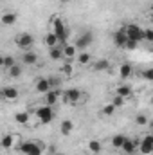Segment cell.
Instances as JSON below:
<instances>
[{"label":"cell","mask_w":153,"mask_h":155,"mask_svg":"<svg viewBox=\"0 0 153 155\" xmlns=\"http://www.w3.org/2000/svg\"><path fill=\"white\" fill-rule=\"evenodd\" d=\"M18 152L22 155H43L45 146L38 141H25L18 146Z\"/></svg>","instance_id":"obj_1"},{"label":"cell","mask_w":153,"mask_h":155,"mask_svg":"<svg viewBox=\"0 0 153 155\" xmlns=\"http://www.w3.org/2000/svg\"><path fill=\"white\" fill-rule=\"evenodd\" d=\"M50 25H52V33H56V35H58V38H60L61 43L69 38V29H67V25H65L63 18H60V16H52Z\"/></svg>","instance_id":"obj_2"},{"label":"cell","mask_w":153,"mask_h":155,"mask_svg":"<svg viewBox=\"0 0 153 155\" xmlns=\"http://www.w3.org/2000/svg\"><path fill=\"white\" fill-rule=\"evenodd\" d=\"M15 45L18 49H24V51H31L33 45H34V35H31V33H18L15 36Z\"/></svg>","instance_id":"obj_3"},{"label":"cell","mask_w":153,"mask_h":155,"mask_svg":"<svg viewBox=\"0 0 153 155\" xmlns=\"http://www.w3.org/2000/svg\"><path fill=\"white\" fill-rule=\"evenodd\" d=\"M54 108L50 107V105H41V107H38V110H36V117L40 119V123L41 124H49V123H52L54 121Z\"/></svg>","instance_id":"obj_4"},{"label":"cell","mask_w":153,"mask_h":155,"mask_svg":"<svg viewBox=\"0 0 153 155\" xmlns=\"http://www.w3.org/2000/svg\"><path fill=\"white\" fill-rule=\"evenodd\" d=\"M92 43H94V35H92V33H83V35H77L76 40H74V45L79 49V52L86 51Z\"/></svg>","instance_id":"obj_5"},{"label":"cell","mask_w":153,"mask_h":155,"mask_svg":"<svg viewBox=\"0 0 153 155\" xmlns=\"http://www.w3.org/2000/svg\"><path fill=\"white\" fill-rule=\"evenodd\" d=\"M124 31H126V35H128V38H130V40L144 41V29H142V27H139L137 24H128V25L124 27Z\"/></svg>","instance_id":"obj_6"},{"label":"cell","mask_w":153,"mask_h":155,"mask_svg":"<svg viewBox=\"0 0 153 155\" xmlns=\"http://www.w3.org/2000/svg\"><path fill=\"white\" fill-rule=\"evenodd\" d=\"M63 96H65V101L69 105H72V107H76L83 101V92L79 88H69V90H65Z\"/></svg>","instance_id":"obj_7"},{"label":"cell","mask_w":153,"mask_h":155,"mask_svg":"<svg viewBox=\"0 0 153 155\" xmlns=\"http://www.w3.org/2000/svg\"><path fill=\"white\" fill-rule=\"evenodd\" d=\"M139 152L142 155H151L153 153V135H144L139 141Z\"/></svg>","instance_id":"obj_8"},{"label":"cell","mask_w":153,"mask_h":155,"mask_svg":"<svg viewBox=\"0 0 153 155\" xmlns=\"http://www.w3.org/2000/svg\"><path fill=\"white\" fill-rule=\"evenodd\" d=\"M61 94H65V92H61L60 88H52V90H49L47 94H43V103H45V105L54 107V105H58V101H60Z\"/></svg>","instance_id":"obj_9"},{"label":"cell","mask_w":153,"mask_h":155,"mask_svg":"<svg viewBox=\"0 0 153 155\" xmlns=\"http://www.w3.org/2000/svg\"><path fill=\"white\" fill-rule=\"evenodd\" d=\"M16 141H18V134H4L0 146H2V150H11L16 146Z\"/></svg>","instance_id":"obj_10"},{"label":"cell","mask_w":153,"mask_h":155,"mask_svg":"<svg viewBox=\"0 0 153 155\" xmlns=\"http://www.w3.org/2000/svg\"><path fill=\"white\" fill-rule=\"evenodd\" d=\"M117 74H119V78L121 79H130V78L133 76V65L130 63V61H122L119 67H117Z\"/></svg>","instance_id":"obj_11"},{"label":"cell","mask_w":153,"mask_h":155,"mask_svg":"<svg viewBox=\"0 0 153 155\" xmlns=\"http://www.w3.org/2000/svg\"><path fill=\"white\" fill-rule=\"evenodd\" d=\"M34 90L38 94H47L49 90H52V83L49 78H38L36 83H34Z\"/></svg>","instance_id":"obj_12"},{"label":"cell","mask_w":153,"mask_h":155,"mask_svg":"<svg viewBox=\"0 0 153 155\" xmlns=\"http://www.w3.org/2000/svg\"><path fill=\"white\" fill-rule=\"evenodd\" d=\"M16 22H18V13H15V11H5V13H2V16H0V24L5 25V27L15 25Z\"/></svg>","instance_id":"obj_13"},{"label":"cell","mask_w":153,"mask_h":155,"mask_svg":"<svg viewBox=\"0 0 153 155\" xmlns=\"http://www.w3.org/2000/svg\"><path fill=\"white\" fill-rule=\"evenodd\" d=\"M77 54H79V49H77L74 43H67V45H63V56H65L67 61H76Z\"/></svg>","instance_id":"obj_14"},{"label":"cell","mask_w":153,"mask_h":155,"mask_svg":"<svg viewBox=\"0 0 153 155\" xmlns=\"http://www.w3.org/2000/svg\"><path fill=\"white\" fill-rule=\"evenodd\" d=\"M38 60H40V56L34 51H24V54H22V63L27 65V67H34L38 63Z\"/></svg>","instance_id":"obj_15"},{"label":"cell","mask_w":153,"mask_h":155,"mask_svg":"<svg viewBox=\"0 0 153 155\" xmlns=\"http://www.w3.org/2000/svg\"><path fill=\"white\" fill-rule=\"evenodd\" d=\"M114 94L115 96L124 97V99H130V97L133 96V88H132V85H128V83H124V85H117V87L114 88Z\"/></svg>","instance_id":"obj_16"},{"label":"cell","mask_w":153,"mask_h":155,"mask_svg":"<svg viewBox=\"0 0 153 155\" xmlns=\"http://www.w3.org/2000/svg\"><path fill=\"white\" fill-rule=\"evenodd\" d=\"M2 97L5 101H16L20 97V90L16 87H4L2 88Z\"/></svg>","instance_id":"obj_17"},{"label":"cell","mask_w":153,"mask_h":155,"mask_svg":"<svg viewBox=\"0 0 153 155\" xmlns=\"http://www.w3.org/2000/svg\"><path fill=\"white\" fill-rule=\"evenodd\" d=\"M126 41H128V35H126L124 27H122V29H117V31L114 33V43H115V47H119V49H124Z\"/></svg>","instance_id":"obj_18"},{"label":"cell","mask_w":153,"mask_h":155,"mask_svg":"<svg viewBox=\"0 0 153 155\" xmlns=\"http://www.w3.org/2000/svg\"><path fill=\"white\" fill-rule=\"evenodd\" d=\"M43 43H45V47H47V49H52V47L61 45V41H60V38H58V35H56V33H52V31H49V33L43 36Z\"/></svg>","instance_id":"obj_19"},{"label":"cell","mask_w":153,"mask_h":155,"mask_svg":"<svg viewBox=\"0 0 153 155\" xmlns=\"http://www.w3.org/2000/svg\"><path fill=\"white\" fill-rule=\"evenodd\" d=\"M86 150L92 155H99L103 152V143H101L99 139H90V141L86 143Z\"/></svg>","instance_id":"obj_20"},{"label":"cell","mask_w":153,"mask_h":155,"mask_svg":"<svg viewBox=\"0 0 153 155\" xmlns=\"http://www.w3.org/2000/svg\"><path fill=\"white\" fill-rule=\"evenodd\" d=\"M137 150H139V143H137V141H132V139H126V143H124L122 148H121V152L124 155H133Z\"/></svg>","instance_id":"obj_21"},{"label":"cell","mask_w":153,"mask_h":155,"mask_svg":"<svg viewBox=\"0 0 153 155\" xmlns=\"http://www.w3.org/2000/svg\"><path fill=\"white\" fill-rule=\"evenodd\" d=\"M13 119H15V123H18V124H27V123L31 121V114H29L27 110H18V112L13 114Z\"/></svg>","instance_id":"obj_22"},{"label":"cell","mask_w":153,"mask_h":155,"mask_svg":"<svg viewBox=\"0 0 153 155\" xmlns=\"http://www.w3.org/2000/svg\"><path fill=\"white\" fill-rule=\"evenodd\" d=\"M49 58H50L52 61H61V60H65V56H63V45H58V47L49 49Z\"/></svg>","instance_id":"obj_23"},{"label":"cell","mask_w":153,"mask_h":155,"mask_svg":"<svg viewBox=\"0 0 153 155\" xmlns=\"http://www.w3.org/2000/svg\"><path fill=\"white\" fill-rule=\"evenodd\" d=\"M74 123L70 121V119H63L61 123H60V132H61V135H70L72 132H74Z\"/></svg>","instance_id":"obj_24"},{"label":"cell","mask_w":153,"mask_h":155,"mask_svg":"<svg viewBox=\"0 0 153 155\" xmlns=\"http://www.w3.org/2000/svg\"><path fill=\"white\" fill-rule=\"evenodd\" d=\"M77 65H81V67H86V65H92V56H90V52H86V51H83V52H79L76 58Z\"/></svg>","instance_id":"obj_25"},{"label":"cell","mask_w":153,"mask_h":155,"mask_svg":"<svg viewBox=\"0 0 153 155\" xmlns=\"http://www.w3.org/2000/svg\"><path fill=\"white\" fill-rule=\"evenodd\" d=\"M92 69H94V71H97V72L106 71V69H110V61H108L106 58H99L97 61H94V63H92Z\"/></svg>","instance_id":"obj_26"},{"label":"cell","mask_w":153,"mask_h":155,"mask_svg":"<svg viewBox=\"0 0 153 155\" xmlns=\"http://www.w3.org/2000/svg\"><path fill=\"white\" fill-rule=\"evenodd\" d=\"M126 139H128V137H126L124 134H115L114 137H112V146H114L115 150H121L122 144L126 143Z\"/></svg>","instance_id":"obj_27"},{"label":"cell","mask_w":153,"mask_h":155,"mask_svg":"<svg viewBox=\"0 0 153 155\" xmlns=\"http://www.w3.org/2000/svg\"><path fill=\"white\" fill-rule=\"evenodd\" d=\"M0 63H2V67H4L5 71H9L11 67H15V65H16V61H15V58H13V56H9V54H5V56H2V58H0Z\"/></svg>","instance_id":"obj_28"},{"label":"cell","mask_w":153,"mask_h":155,"mask_svg":"<svg viewBox=\"0 0 153 155\" xmlns=\"http://www.w3.org/2000/svg\"><path fill=\"white\" fill-rule=\"evenodd\" d=\"M115 110H117V107H115L114 103L110 101V103H106L103 108H101V116H105V117H112L115 114Z\"/></svg>","instance_id":"obj_29"},{"label":"cell","mask_w":153,"mask_h":155,"mask_svg":"<svg viewBox=\"0 0 153 155\" xmlns=\"http://www.w3.org/2000/svg\"><path fill=\"white\" fill-rule=\"evenodd\" d=\"M7 74H9V78H13V79H18V78H22V74H24V69H22V65H15V67H11L9 71H7Z\"/></svg>","instance_id":"obj_30"},{"label":"cell","mask_w":153,"mask_h":155,"mask_svg":"<svg viewBox=\"0 0 153 155\" xmlns=\"http://www.w3.org/2000/svg\"><path fill=\"white\" fill-rule=\"evenodd\" d=\"M74 69H72V63H61V69H60V74L61 76H72Z\"/></svg>","instance_id":"obj_31"},{"label":"cell","mask_w":153,"mask_h":155,"mask_svg":"<svg viewBox=\"0 0 153 155\" xmlns=\"http://www.w3.org/2000/svg\"><path fill=\"white\" fill-rule=\"evenodd\" d=\"M148 123H150V119H148L146 114H139V116H135V124H137V126H146Z\"/></svg>","instance_id":"obj_32"},{"label":"cell","mask_w":153,"mask_h":155,"mask_svg":"<svg viewBox=\"0 0 153 155\" xmlns=\"http://www.w3.org/2000/svg\"><path fill=\"white\" fill-rule=\"evenodd\" d=\"M141 76H142V79H146V81H153V67L142 69L141 71Z\"/></svg>","instance_id":"obj_33"},{"label":"cell","mask_w":153,"mask_h":155,"mask_svg":"<svg viewBox=\"0 0 153 155\" xmlns=\"http://www.w3.org/2000/svg\"><path fill=\"white\" fill-rule=\"evenodd\" d=\"M112 103H114L117 108H122V107H124V103H126V99H124V97H121V96H115V94H114Z\"/></svg>","instance_id":"obj_34"},{"label":"cell","mask_w":153,"mask_h":155,"mask_svg":"<svg viewBox=\"0 0 153 155\" xmlns=\"http://www.w3.org/2000/svg\"><path fill=\"white\" fill-rule=\"evenodd\" d=\"M139 43H141V41H135V40H130V38H128L126 45H124V49H126V51H137Z\"/></svg>","instance_id":"obj_35"},{"label":"cell","mask_w":153,"mask_h":155,"mask_svg":"<svg viewBox=\"0 0 153 155\" xmlns=\"http://www.w3.org/2000/svg\"><path fill=\"white\" fill-rule=\"evenodd\" d=\"M144 41L153 43V27H146L144 29Z\"/></svg>","instance_id":"obj_36"},{"label":"cell","mask_w":153,"mask_h":155,"mask_svg":"<svg viewBox=\"0 0 153 155\" xmlns=\"http://www.w3.org/2000/svg\"><path fill=\"white\" fill-rule=\"evenodd\" d=\"M50 79V83H52V88H60V85H61V79L58 76H49Z\"/></svg>","instance_id":"obj_37"},{"label":"cell","mask_w":153,"mask_h":155,"mask_svg":"<svg viewBox=\"0 0 153 155\" xmlns=\"http://www.w3.org/2000/svg\"><path fill=\"white\" fill-rule=\"evenodd\" d=\"M74 0H60V4H72Z\"/></svg>","instance_id":"obj_38"},{"label":"cell","mask_w":153,"mask_h":155,"mask_svg":"<svg viewBox=\"0 0 153 155\" xmlns=\"http://www.w3.org/2000/svg\"><path fill=\"white\" fill-rule=\"evenodd\" d=\"M150 24H151V27H153V15L150 16Z\"/></svg>","instance_id":"obj_39"},{"label":"cell","mask_w":153,"mask_h":155,"mask_svg":"<svg viewBox=\"0 0 153 155\" xmlns=\"http://www.w3.org/2000/svg\"><path fill=\"white\" fill-rule=\"evenodd\" d=\"M150 105H151V107H153V96H151V97H150Z\"/></svg>","instance_id":"obj_40"},{"label":"cell","mask_w":153,"mask_h":155,"mask_svg":"<svg viewBox=\"0 0 153 155\" xmlns=\"http://www.w3.org/2000/svg\"><path fill=\"white\" fill-rule=\"evenodd\" d=\"M151 135H153V132H151Z\"/></svg>","instance_id":"obj_41"}]
</instances>
